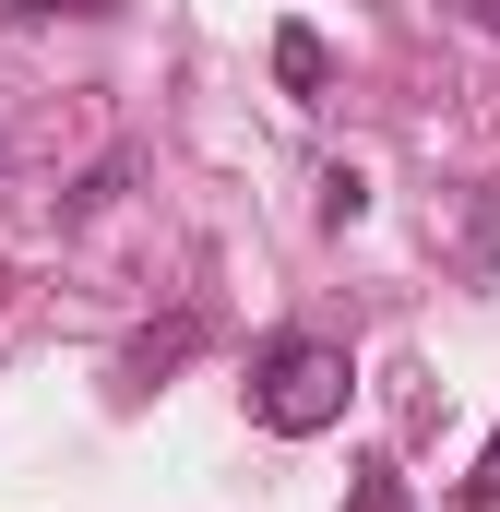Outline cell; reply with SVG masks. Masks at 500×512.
Here are the masks:
<instances>
[{
    "label": "cell",
    "instance_id": "4",
    "mask_svg": "<svg viewBox=\"0 0 500 512\" xmlns=\"http://www.w3.org/2000/svg\"><path fill=\"white\" fill-rule=\"evenodd\" d=\"M370 215V179L358 167H322V227H358Z\"/></svg>",
    "mask_w": 500,
    "mask_h": 512
},
{
    "label": "cell",
    "instance_id": "1",
    "mask_svg": "<svg viewBox=\"0 0 500 512\" xmlns=\"http://www.w3.org/2000/svg\"><path fill=\"white\" fill-rule=\"evenodd\" d=\"M250 417H262L274 441H322V429L346 417V346H310V334L262 346V370H250Z\"/></svg>",
    "mask_w": 500,
    "mask_h": 512
},
{
    "label": "cell",
    "instance_id": "5",
    "mask_svg": "<svg viewBox=\"0 0 500 512\" xmlns=\"http://www.w3.org/2000/svg\"><path fill=\"white\" fill-rule=\"evenodd\" d=\"M346 512H405V477H393V465H358V477H346Z\"/></svg>",
    "mask_w": 500,
    "mask_h": 512
},
{
    "label": "cell",
    "instance_id": "7",
    "mask_svg": "<svg viewBox=\"0 0 500 512\" xmlns=\"http://www.w3.org/2000/svg\"><path fill=\"white\" fill-rule=\"evenodd\" d=\"M0 12H120V0H0Z\"/></svg>",
    "mask_w": 500,
    "mask_h": 512
},
{
    "label": "cell",
    "instance_id": "3",
    "mask_svg": "<svg viewBox=\"0 0 500 512\" xmlns=\"http://www.w3.org/2000/svg\"><path fill=\"white\" fill-rule=\"evenodd\" d=\"M120 191H131V155H96V167H84V179L60 191V227H84V215H108Z\"/></svg>",
    "mask_w": 500,
    "mask_h": 512
},
{
    "label": "cell",
    "instance_id": "2",
    "mask_svg": "<svg viewBox=\"0 0 500 512\" xmlns=\"http://www.w3.org/2000/svg\"><path fill=\"white\" fill-rule=\"evenodd\" d=\"M274 84H286V96H322V84H334V48H322L310 24H274Z\"/></svg>",
    "mask_w": 500,
    "mask_h": 512
},
{
    "label": "cell",
    "instance_id": "8",
    "mask_svg": "<svg viewBox=\"0 0 500 512\" xmlns=\"http://www.w3.org/2000/svg\"><path fill=\"white\" fill-rule=\"evenodd\" d=\"M465 12H477V24H500V0H465Z\"/></svg>",
    "mask_w": 500,
    "mask_h": 512
},
{
    "label": "cell",
    "instance_id": "6",
    "mask_svg": "<svg viewBox=\"0 0 500 512\" xmlns=\"http://www.w3.org/2000/svg\"><path fill=\"white\" fill-rule=\"evenodd\" d=\"M465 512H500V441H489V465L465 477Z\"/></svg>",
    "mask_w": 500,
    "mask_h": 512
}]
</instances>
